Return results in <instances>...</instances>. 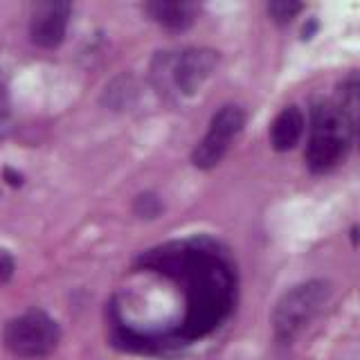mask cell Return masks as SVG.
<instances>
[{"label": "cell", "instance_id": "4", "mask_svg": "<svg viewBox=\"0 0 360 360\" xmlns=\"http://www.w3.org/2000/svg\"><path fill=\"white\" fill-rule=\"evenodd\" d=\"M59 324L43 311H27L5 324L3 342L18 358H43L59 345Z\"/></svg>", "mask_w": 360, "mask_h": 360}, {"label": "cell", "instance_id": "9", "mask_svg": "<svg viewBox=\"0 0 360 360\" xmlns=\"http://www.w3.org/2000/svg\"><path fill=\"white\" fill-rule=\"evenodd\" d=\"M158 25L172 32H183L194 22L196 9L189 3H169V0H158V3H149L144 7Z\"/></svg>", "mask_w": 360, "mask_h": 360}, {"label": "cell", "instance_id": "7", "mask_svg": "<svg viewBox=\"0 0 360 360\" xmlns=\"http://www.w3.org/2000/svg\"><path fill=\"white\" fill-rule=\"evenodd\" d=\"M219 56L214 50L205 48H194L185 50L183 54H178L172 63V82L178 88V93L183 95H194L200 86L205 84V79L214 72L217 68Z\"/></svg>", "mask_w": 360, "mask_h": 360}, {"label": "cell", "instance_id": "8", "mask_svg": "<svg viewBox=\"0 0 360 360\" xmlns=\"http://www.w3.org/2000/svg\"><path fill=\"white\" fill-rule=\"evenodd\" d=\"M304 135V112L297 106H286L270 124V144L275 151L292 149Z\"/></svg>", "mask_w": 360, "mask_h": 360}, {"label": "cell", "instance_id": "11", "mask_svg": "<svg viewBox=\"0 0 360 360\" xmlns=\"http://www.w3.org/2000/svg\"><path fill=\"white\" fill-rule=\"evenodd\" d=\"M14 268H16V264H14V259H11V255L0 250V284H5V281L11 279Z\"/></svg>", "mask_w": 360, "mask_h": 360}, {"label": "cell", "instance_id": "5", "mask_svg": "<svg viewBox=\"0 0 360 360\" xmlns=\"http://www.w3.org/2000/svg\"><path fill=\"white\" fill-rule=\"evenodd\" d=\"M245 124V112L239 106H223L210 122L207 135L198 142V146L191 153V162L198 169H212L217 167L230 142L241 133Z\"/></svg>", "mask_w": 360, "mask_h": 360}, {"label": "cell", "instance_id": "10", "mask_svg": "<svg viewBox=\"0 0 360 360\" xmlns=\"http://www.w3.org/2000/svg\"><path fill=\"white\" fill-rule=\"evenodd\" d=\"M300 11H302V5L292 3V0H275V3L268 5V14L277 22V25H288Z\"/></svg>", "mask_w": 360, "mask_h": 360}, {"label": "cell", "instance_id": "3", "mask_svg": "<svg viewBox=\"0 0 360 360\" xmlns=\"http://www.w3.org/2000/svg\"><path fill=\"white\" fill-rule=\"evenodd\" d=\"M329 297V284L320 279L304 281L286 290L273 313L275 335L281 342H290L307 326Z\"/></svg>", "mask_w": 360, "mask_h": 360}, {"label": "cell", "instance_id": "2", "mask_svg": "<svg viewBox=\"0 0 360 360\" xmlns=\"http://www.w3.org/2000/svg\"><path fill=\"white\" fill-rule=\"evenodd\" d=\"M356 122L335 104H315L311 110V135L307 144V165L311 172H329L342 160L354 138Z\"/></svg>", "mask_w": 360, "mask_h": 360}, {"label": "cell", "instance_id": "6", "mask_svg": "<svg viewBox=\"0 0 360 360\" xmlns=\"http://www.w3.org/2000/svg\"><path fill=\"white\" fill-rule=\"evenodd\" d=\"M70 3H63V0H50V3L34 5L30 20L32 43L45 50L61 45L68 30V20H70Z\"/></svg>", "mask_w": 360, "mask_h": 360}, {"label": "cell", "instance_id": "1", "mask_svg": "<svg viewBox=\"0 0 360 360\" xmlns=\"http://www.w3.org/2000/svg\"><path fill=\"white\" fill-rule=\"evenodd\" d=\"M180 275L185 277L189 338L205 335L219 326L234 302V279L230 268L207 250H176Z\"/></svg>", "mask_w": 360, "mask_h": 360}]
</instances>
